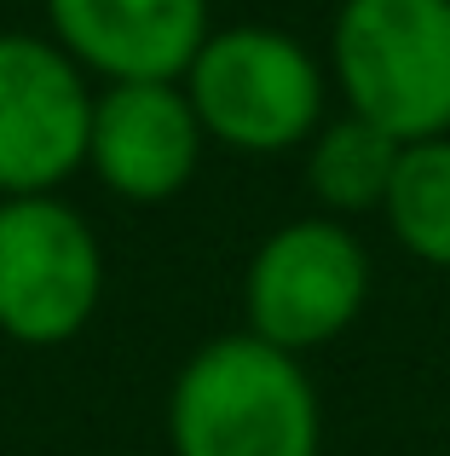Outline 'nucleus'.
<instances>
[{"mask_svg": "<svg viewBox=\"0 0 450 456\" xmlns=\"http://www.w3.org/2000/svg\"><path fill=\"white\" fill-rule=\"evenodd\" d=\"M168 428L180 456H317V393L294 353L225 335L185 364Z\"/></svg>", "mask_w": 450, "mask_h": 456, "instance_id": "obj_1", "label": "nucleus"}, {"mask_svg": "<svg viewBox=\"0 0 450 456\" xmlns=\"http://www.w3.org/2000/svg\"><path fill=\"white\" fill-rule=\"evenodd\" d=\"M329 46L352 116L398 145L450 134V0H347Z\"/></svg>", "mask_w": 450, "mask_h": 456, "instance_id": "obj_2", "label": "nucleus"}, {"mask_svg": "<svg viewBox=\"0 0 450 456\" xmlns=\"http://www.w3.org/2000/svg\"><path fill=\"white\" fill-rule=\"evenodd\" d=\"M185 99H191L203 134L225 139L237 151H289L312 139L324 110V76L312 53L283 29L237 23L203 41V53L185 69Z\"/></svg>", "mask_w": 450, "mask_h": 456, "instance_id": "obj_3", "label": "nucleus"}, {"mask_svg": "<svg viewBox=\"0 0 450 456\" xmlns=\"http://www.w3.org/2000/svg\"><path fill=\"white\" fill-rule=\"evenodd\" d=\"M104 283L99 237L58 197L0 202V330L29 346H58L92 318Z\"/></svg>", "mask_w": 450, "mask_h": 456, "instance_id": "obj_4", "label": "nucleus"}, {"mask_svg": "<svg viewBox=\"0 0 450 456\" xmlns=\"http://www.w3.org/2000/svg\"><path fill=\"white\" fill-rule=\"evenodd\" d=\"M370 260L335 220H294L260 243L248 266V335L306 353L341 335L364 306Z\"/></svg>", "mask_w": 450, "mask_h": 456, "instance_id": "obj_5", "label": "nucleus"}, {"mask_svg": "<svg viewBox=\"0 0 450 456\" xmlns=\"http://www.w3.org/2000/svg\"><path fill=\"white\" fill-rule=\"evenodd\" d=\"M92 93L81 64L41 35H0V191L46 197L87 162Z\"/></svg>", "mask_w": 450, "mask_h": 456, "instance_id": "obj_6", "label": "nucleus"}, {"mask_svg": "<svg viewBox=\"0 0 450 456\" xmlns=\"http://www.w3.org/2000/svg\"><path fill=\"white\" fill-rule=\"evenodd\" d=\"M203 122L180 81H110L92 99L87 162L116 197L162 202L197 174Z\"/></svg>", "mask_w": 450, "mask_h": 456, "instance_id": "obj_7", "label": "nucleus"}, {"mask_svg": "<svg viewBox=\"0 0 450 456\" xmlns=\"http://www.w3.org/2000/svg\"><path fill=\"white\" fill-rule=\"evenodd\" d=\"M52 35L104 81H185L208 41V0H46Z\"/></svg>", "mask_w": 450, "mask_h": 456, "instance_id": "obj_8", "label": "nucleus"}, {"mask_svg": "<svg viewBox=\"0 0 450 456\" xmlns=\"http://www.w3.org/2000/svg\"><path fill=\"white\" fill-rule=\"evenodd\" d=\"M398 139L382 134L375 122L364 116H347V122L324 127L312 139V156H306V179H312L317 202H329L335 214H364V208H382L387 185H393V167H398Z\"/></svg>", "mask_w": 450, "mask_h": 456, "instance_id": "obj_9", "label": "nucleus"}, {"mask_svg": "<svg viewBox=\"0 0 450 456\" xmlns=\"http://www.w3.org/2000/svg\"><path fill=\"white\" fill-rule=\"evenodd\" d=\"M387 225L428 266H450V139H416L398 151L387 185Z\"/></svg>", "mask_w": 450, "mask_h": 456, "instance_id": "obj_10", "label": "nucleus"}]
</instances>
